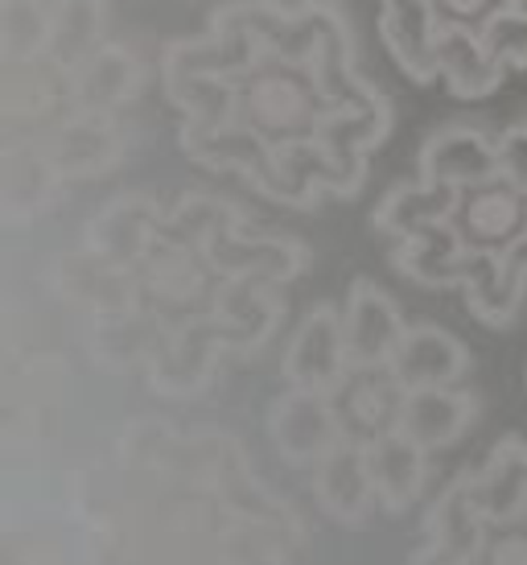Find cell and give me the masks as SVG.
<instances>
[{
  "instance_id": "obj_1",
  "label": "cell",
  "mask_w": 527,
  "mask_h": 565,
  "mask_svg": "<svg viewBox=\"0 0 527 565\" xmlns=\"http://www.w3.org/2000/svg\"><path fill=\"white\" fill-rule=\"evenodd\" d=\"M330 99L293 63L268 58L239 79V120L268 145H293L318 137Z\"/></svg>"
},
{
  "instance_id": "obj_2",
  "label": "cell",
  "mask_w": 527,
  "mask_h": 565,
  "mask_svg": "<svg viewBox=\"0 0 527 565\" xmlns=\"http://www.w3.org/2000/svg\"><path fill=\"white\" fill-rule=\"evenodd\" d=\"M450 223L470 252L507 256L527 236V190L495 173L478 186L458 190Z\"/></svg>"
},
{
  "instance_id": "obj_3",
  "label": "cell",
  "mask_w": 527,
  "mask_h": 565,
  "mask_svg": "<svg viewBox=\"0 0 527 565\" xmlns=\"http://www.w3.org/2000/svg\"><path fill=\"white\" fill-rule=\"evenodd\" d=\"M351 343H346V322L342 310L334 306H313L310 315L301 318L297 334L284 347L280 372L289 380V388H310V393L334 396L342 388V380L351 376Z\"/></svg>"
},
{
  "instance_id": "obj_4",
  "label": "cell",
  "mask_w": 527,
  "mask_h": 565,
  "mask_svg": "<svg viewBox=\"0 0 527 565\" xmlns=\"http://www.w3.org/2000/svg\"><path fill=\"white\" fill-rule=\"evenodd\" d=\"M268 438L289 467H310L313 471L346 438V429H342L334 396L289 388L284 396H277V405L268 413Z\"/></svg>"
},
{
  "instance_id": "obj_5",
  "label": "cell",
  "mask_w": 527,
  "mask_h": 565,
  "mask_svg": "<svg viewBox=\"0 0 527 565\" xmlns=\"http://www.w3.org/2000/svg\"><path fill=\"white\" fill-rule=\"evenodd\" d=\"M491 541V520L474 495V475H458L424 516V550L420 557L450 565H478L482 550Z\"/></svg>"
},
{
  "instance_id": "obj_6",
  "label": "cell",
  "mask_w": 527,
  "mask_h": 565,
  "mask_svg": "<svg viewBox=\"0 0 527 565\" xmlns=\"http://www.w3.org/2000/svg\"><path fill=\"white\" fill-rule=\"evenodd\" d=\"M313 500L334 524H367L375 512V479H372V458H367V441L342 438L318 467H313Z\"/></svg>"
},
{
  "instance_id": "obj_7",
  "label": "cell",
  "mask_w": 527,
  "mask_h": 565,
  "mask_svg": "<svg viewBox=\"0 0 527 565\" xmlns=\"http://www.w3.org/2000/svg\"><path fill=\"white\" fill-rule=\"evenodd\" d=\"M342 322H346V343H351L355 367H388L404 330H408L396 298H388L367 277H358L351 285L346 306H342Z\"/></svg>"
},
{
  "instance_id": "obj_8",
  "label": "cell",
  "mask_w": 527,
  "mask_h": 565,
  "mask_svg": "<svg viewBox=\"0 0 527 565\" xmlns=\"http://www.w3.org/2000/svg\"><path fill=\"white\" fill-rule=\"evenodd\" d=\"M465 367H470V347L445 327H433V322H417V327L404 330L400 347L388 363V372L396 376L404 393L458 384L465 376Z\"/></svg>"
},
{
  "instance_id": "obj_9",
  "label": "cell",
  "mask_w": 527,
  "mask_h": 565,
  "mask_svg": "<svg viewBox=\"0 0 527 565\" xmlns=\"http://www.w3.org/2000/svg\"><path fill=\"white\" fill-rule=\"evenodd\" d=\"M379 38L412 83L437 79V42H441V17L433 0H379Z\"/></svg>"
},
{
  "instance_id": "obj_10",
  "label": "cell",
  "mask_w": 527,
  "mask_h": 565,
  "mask_svg": "<svg viewBox=\"0 0 527 565\" xmlns=\"http://www.w3.org/2000/svg\"><path fill=\"white\" fill-rule=\"evenodd\" d=\"M495 173V141L474 125H445L420 145V178L433 186L465 190Z\"/></svg>"
},
{
  "instance_id": "obj_11",
  "label": "cell",
  "mask_w": 527,
  "mask_h": 565,
  "mask_svg": "<svg viewBox=\"0 0 527 565\" xmlns=\"http://www.w3.org/2000/svg\"><path fill=\"white\" fill-rule=\"evenodd\" d=\"M50 153L58 161L63 178H95L108 173L120 153H125V137L116 128V111H83L71 108L63 125L50 137Z\"/></svg>"
},
{
  "instance_id": "obj_12",
  "label": "cell",
  "mask_w": 527,
  "mask_h": 565,
  "mask_svg": "<svg viewBox=\"0 0 527 565\" xmlns=\"http://www.w3.org/2000/svg\"><path fill=\"white\" fill-rule=\"evenodd\" d=\"M367 458H372V479L379 508L400 516L412 503H420L424 483H429V450L417 446L404 429H388L379 438L367 441Z\"/></svg>"
},
{
  "instance_id": "obj_13",
  "label": "cell",
  "mask_w": 527,
  "mask_h": 565,
  "mask_svg": "<svg viewBox=\"0 0 527 565\" xmlns=\"http://www.w3.org/2000/svg\"><path fill=\"white\" fill-rule=\"evenodd\" d=\"M474 413H478L474 396L465 393V388H458V384H445V388H412L400 401L396 429H404L424 450H445V446H453L470 429Z\"/></svg>"
},
{
  "instance_id": "obj_14",
  "label": "cell",
  "mask_w": 527,
  "mask_h": 565,
  "mask_svg": "<svg viewBox=\"0 0 527 565\" xmlns=\"http://www.w3.org/2000/svg\"><path fill=\"white\" fill-rule=\"evenodd\" d=\"M400 401L404 388L396 384L388 367H351V376L342 380V388L334 393L342 429H346V438L358 441H372L396 429Z\"/></svg>"
},
{
  "instance_id": "obj_15",
  "label": "cell",
  "mask_w": 527,
  "mask_h": 565,
  "mask_svg": "<svg viewBox=\"0 0 527 565\" xmlns=\"http://www.w3.org/2000/svg\"><path fill=\"white\" fill-rule=\"evenodd\" d=\"M474 475V495L491 529H512L515 520H527V441L519 434L495 441Z\"/></svg>"
},
{
  "instance_id": "obj_16",
  "label": "cell",
  "mask_w": 527,
  "mask_h": 565,
  "mask_svg": "<svg viewBox=\"0 0 527 565\" xmlns=\"http://www.w3.org/2000/svg\"><path fill=\"white\" fill-rule=\"evenodd\" d=\"M470 256H474V252L465 248L462 239H458V232H453V223L445 220V223H433V227L417 232V236L396 239L391 265H396V273H404L408 281L429 285V289H462Z\"/></svg>"
},
{
  "instance_id": "obj_17",
  "label": "cell",
  "mask_w": 527,
  "mask_h": 565,
  "mask_svg": "<svg viewBox=\"0 0 527 565\" xmlns=\"http://www.w3.org/2000/svg\"><path fill=\"white\" fill-rule=\"evenodd\" d=\"M140 83L144 75H140L137 58L125 46L104 42L87 63L66 75V99H71V108L83 111H116L125 108L128 99H137Z\"/></svg>"
},
{
  "instance_id": "obj_18",
  "label": "cell",
  "mask_w": 527,
  "mask_h": 565,
  "mask_svg": "<svg viewBox=\"0 0 527 565\" xmlns=\"http://www.w3.org/2000/svg\"><path fill=\"white\" fill-rule=\"evenodd\" d=\"M507 66L486 50L478 30L470 25H441L437 42V79L450 87L458 99H482L503 83Z\"/></svg>"
},
{
  "instance_id": "obj_19",
  "label": "cell",
  "mask_w": 527,
  "mask_h": 565,
  "mask_svg": "<svg viewBox=\"0 0 527 565\" xmlns=\"http://www.w3.org/2000/svg\"><path fill=\"white\" fill-rule=\"evenodd\" d=\"M465 306L482 327H512L524 310L527 277L507 260V256H486L474 252L462 281Z\"/></svg>"
},
{
  "instance_id": "obj_20",
  "label": "cell",
  "mask_w": 527,
  "mask_h": 565,
  "mask_svg": "<svg viewBox=\"0 0 527 565\" xmlns=\"http://www.w3.org/2000/svg\"><path fill=\"white\" fill-rule=\"evenodd\" d=\"M63 182L66 178L50 153V145L13 141L4 149V211H9V220L46 211Z\"/></svg>"
},
{
  "instance_id": "obj_21",
  "label": "cell",
  "mask_w": 527,
  "mask_h": 565,
  "mask_svg": "<svg viewBox=\"0 0 527 565\" xmlns=\"http://www.w3.org/2000/svg\"><path fill=\"white\" fill-rule=\"evenodd\" d=\"M453 203H458V190L450 186H433V182H404V186L388 190L384 203L375 206V227L396 244V239H408L433 227V223H445L453 215Z\"/></svg>"
},
{
  "instance_id": "obj_22",
  "label": "cell",
  "mask_w": 527,
  "mask_h": 565,
  "mask_svg": "<svg viewBox=\"0 0 527 565\" xmlns=\"http://www.w3.org/2000/svg\"><path fill=\"white\" fill-rule=\"evenodd\" d=\"M104 25H108V0H54L50 63L71 75L104 46Z\"/></svg>"
},
{
  "instance_id": "obj_23",
  "label": "cell",
  "mask_w": 527,
  "mask_h": 565,
  "mask_svg": "<svg viewBox=\"0 0 527 565\" xmlns=\"http://www.w3.org/2000/svg\"><path fill=\"white\" fill-rule=\"evenodd\" d=\"M54 9L46 0H0V58L4 63H33L50 58Z\"/></svg>"
},
{
  "instance_id": "obj_24",
  "label": "cell",
  "mask_w": 527,
  "mask_h": 565,
  "mask_svg": "<svg viewBox=\"0 0 527 565\" xmlns=\"http://www.w3.org/2000/svg\"><path fill=\"white\" fill-rule=\"evenodd\" d=\"M58 79H66L50 58H33V63H4V95H0V111L4 120H37L46 116Z\"/></svg>"
},
{
  "instance_id": "obj_25",
  "label": "cell",
  "mask_w": 527,
  "mask_h": 565,
  "mask_svg": "<svg viewBox=\"0 0 527 565\" xmlns=\"http://www.w3.org/2000/svg\"><path fill=\"white\" fill-rule=\"evenodd\" d=\"M486 50L495 54L507 71L527 66V4H503L478 25Z\"/></svg>"
},
{
  "instance_id": "obj_26",
  "label": "cell",
  "mask_w": 527,
  "mask_h": 565,
  "mask_svg": "<svg viewBox=\"0 0 527 565\" xmlns=\"http://www.w3.org/2000/svg\"><path fill=\"white\" fill-rule=\"evenodd\" d=\"M495 170L515 182V186L527 190V120L503 128L495 137Z\"/></svg>"
},
{
  "instance_id": "obj_27",
  "label": "cell",
  "mask_w": 527,
  "mask_h": 565,
  "mask_svg": "<svg viewBox=\"0 0 527 565\" xmlns=\"http://www.w3.org/2000/svg\"><path fill=\"white\" fill-rule=\"evenodd\" d=\"M507 0H433L437 17L445 21V25H470V30H478L486 17L503 9Z\"/></svg>"
},
{
  "instance_id": "obj_28",
  "label": "cell",
  "mask_w": 527,
  "mask_h": 565,
  "mask_svg": "<svg viewBox=\"0 0 527 565\" xmlns=\"http://www.w3.org/2000/svg\"><path fill=\"white\" fill-rule=\"evenodd\" d=\"M478 565H527V533H498L486 541Z\"/></svg>"
},
{
  "instance_id": "obj_29",
  "label": "cell",
  "mask_w": 527,
  "mask_h": 565,
  "mask_svg": "<svg viewBox=\"0 0 527 565\" xmlns=\"http://www.w3.org/2000/svg\"><path fill=\"white\" fill-rule=\"evenodd\" d=\"M507 260H512V265L519 268V273H524V277H527V236L519 239V244H515L512 252H507Z\"/></svg>"
},
{
  "instance_id": "obj_30",
  "label": "cell",
  "mask_w": 527,
  "mask_h": 565,
  "mask_svg": "<svg viewBox=\"0 0 527 565\" xmlns=\"http://www.w3.org/2000/svg\"><path fill=\"white\" fill-rule=\"evenodd\" d=\"M417 565H450V562H433V557H420L417 553Z\"/></svg>"
},
{
  "instance_id": "obj_31",
  "label": "cell",
  "mask_w": 527,
  "mask_h": 565,
  "mask_svg": "<svg viewBox=\"0 0 527 565\" xmlns=\"http://www.w3.org/2000/svg\"><path fill=\"white\" fill-rule=\"evenodd\" d=\"M507 4H527V0H507Z\"/></svg>"
}]
</instances>
